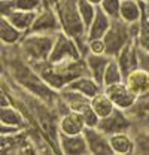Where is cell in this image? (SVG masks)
<instances>
[{
    "mask_svg": "<svg viewBox=\"0 0 149 155\" xmlns=\"http://www.w3.org/2000/svg\"><path fill=\"white\" fill-rule=\"evenodd\" d=\"M9 70H11L14 81L25 93L35 96L37 100H42L48 106L58 104L60 93L55 91L52 87H49L45 82V79L36 72V69L19 55V52L18 60H15V63L9 64Z\"/></svg>",
    "mask_w": 149,
    "mask_h": 155,
    "instance_id": "obj_1",
    "label": "cell"
},
{
    "mask_svg": "<svg viewBox=\"0 0 149 155\" xmlns=\"http://www.w3.org/2000/svg\"><path fill=\"white\" fill-rule=\"evenodd\" d=\"M31 66L36 69L37 73L45 79V82L49 87H52L55 91L63 90L74 78L88 73L85 57L82 60L66 61V63H49L46 60V61L36 63V64H31Z\"/></svg>",
    "mask_w": 149,
    "mask_h": 155,
    "instance_id": "obj_2",
    "label": "cell"
},
{
    "mask_svg": "<svg viewBox=\"0 0 149 155\" xmlns=\"http://www.w3.org/2000/svg\"><path fill=\"white\" fill-rule=\"evenodd\" d=\"M57 14L61 22V30L73 38L79 48L82 49L84 55L88 54V36H87V25L84 24L82 17L78 9V0H58L55 5Z\"/></svg>",
    "mask_w": 149,
    "mask_h": 155,
    "instance_id": "obj_3",
    "label": "cell"
},
{
    "mask_svg": "<svg viewBox=\"0 0 149 155\" xmlns=\"http://www.w3.org/2000/svg\"><path fill=\"white\" fill-rule=\"evenodd\" d=\"M57 33H33L28 31L18 43V52L30 64L46 61L52 51Z\"/></svg>",
    "mask_w": 149,
    "mask_h": 155,
    "instance_id": "obj_4",
    "label": "cell"
},
{
    "mask_svg": "<svg viewBox=\"0 0 149 155\" xmlns=\"http://www.w3.org/2000/svg\"><path fill=\"white\" fill-rule=\"evenodd\" d=\"M137 33H139V22L128 24L121 18L112 19L111 28L103 38L106 43V54L109 57H116L131 39L137 36Z\"/></svg>",
    "mask_w": 149,
    "mask_h": 155,
    "instance_id": "obj_5",
    "label": "cell"
},
{
    "mask_svg": "<svg viewBox=\"0 0 149 155\" xmlns=\"http://www.w3.org/2000/svg\"><path fill=\"white\" fill-rule=\"evenodd\" d=\"M85 57L82 49L79 48L78 42L69 35H66L63 30L55 35V42L52 46V51L49 54V63H66V61H76Z\"/></svg>",
    "mask_w": 149,
    "mask_h": 155,
    "instance_id": "obj_6",
    "label": "cell"
},
{
    "mask_svg": "<svg viewBox=\"0 0 149 155\" xmlns=\"http://www.w3.org/2000/svg\"><path fill=\"white\" fill-rule=\"evenodd\" d=\"M103 91L109 96V98L113 101V104L118 109L125 110V112L131 110L136 106L137 100H139V97L127 87L125 82H118V84H112V85H108V87H103Z\"/></svg>",
    "mask_w": 149,
    "mask_h": 155,
    "instance_id": "obj_7",
    "label": "cell"
},
{
    "mask_svg": "<svg viewBox=\"0 0 149 155\" xmlns=\"http://www.w3.org/2000/svg\"><path fill=\"white\" fill-rule=\"evenodd\" d=\"M33 33H58L61 31V22L58 18L57 9L54 6H43L33 22Z\"/></svg>",
    "mask_w": 149,
    "mask_h": 155,
    "instance_id": "obj_8",
    "label": "cell"
},
{
    "mask_svg": "<svg viewBox=\"0 0 149 155\" xmlns=\"http://www.w3.org/2000/svg\"><path fill=\"white\" fill-rule=\"evenodd\" d=\"M84 136H85L90 154H101V155L113 154L111 142H109V136L106 134L104 131H101L98 127H85Z\"/></svg>",
    "mask_w": 149,
    "mask_h": 155,
    "instance_id": "obj_9",
    "label": "cell"
},
{
    "mask_svg": "<svg viewBox=\"0 0 149 155\" xmlns=\"http://www.w3.org/2000/svg\"><path fill=\"white\" fill-rule=\"evenodd\" d=\"M131 127V121L130 118L127 116L125 110L121 109H115L109 116L101 118L98 122V128L101 131H104L108 136L118 133V131H128V128Z\"/></svg>",
    "mask_w": 149,
    "mask_h": 155,
    "instance_id": "obj_10",
    "label": "cell"
},
{
    "mask_svg": "<svg viewBox=\"0 0 149 155\" xmlns=\"http://www.w3.org/2000/svg\"><path fill=\"white\" fill-rule=\"evenodd\" d=\"M139 55H140V48H139L137 39L133 38L130 42L121 49V52L115 57L118 60L119 66H121V70H122L124 76L128 75L131 70H134V69H137V67L140 66Z\"/></svg>",
    "mask_w": 149,
    "mask_h": 155,
    "instance_id": "obj_11",
    "label": "cell"
},
{
    "mask_svg": "<svg viewBox=\"0 0 149 155\" xmlns=\"http://www.w3.org/2000/svg\"><path fill=\"white\" fill-rule=\"evenodd\" d=\"M124 82L139 98L146 97L149 94V69L139 66L128 75H125Z\"/></svg>",
    "mask_w": 149,
    "mask_h": 155,
    "instance_id": "obj_12",
    "label": "cell"
},
{
    "mask_svg": "<svg viewBox=\"0 0 149 155\" xmlns=\"http://www.w3.org/2000/svg\"><path fill=\"white\" fill-rule=\"evenodd\" d=\"M58 152L64 155H84L88 152L85 136L82 134H60L58 136Z\"/></svg>",
    "mask_w": 149,
    "mask_h": 155,
    "instance_id": "obj_13",
    "label": "cell"
},
{
    "mask_svg": "<svg viewBox=\"0 0 149 155\" xmlns=\"http://www.w3.org/2000/svg\"><path fill=\"white\" fill-rule=\"evenodd\" d=\"M85 127H87V124H85L84 116L81 115L79 112H74V110L64 112L58 119V131H60V134H67V136L82 134Z\"/></svg>",
    "mask_w": 149,
    "mask_h": 155,
    "instance_id": "obj_14",
    "label": "cell"
},
{
    "mask_svg": "<svg viewBox=\"0 0 149 155\" xmlns=\"http://www.w3.org/2000/svg\"><path fill=\"white\" fill-rule=\"evenodd\" d=\"M66 88L78 91V93L84 94L85 97H88V98H93L95 94L103 91V85L100 82H97L90 73H85V75L74 78L72 82H69L66 85Z\"/></svg>",
    "mask_w": 149,
    "mask_h": 155,
    "instance_id": "obj_15",
    "label": "cell"
},
{
    "mask_svg": "<svg viewBox=\"0 0 149 155\" xmlns=\"http://www.w3.org/2000/svg\"><path fill=\"white\" fill-rule=\"evenodd\" d=\"M112 151L116 155H128L134 154L136 151V142L134 137L128 131H118L109 136Z\"/></svg>",
    "mask_w": 149,
    "mask_h": 155,
    "instance_id": "obj_16",
    "label": "cell"
},
{
    "mask_svg": "<svg viewBox=\"0 0 149 155\" xmlns=\"http://www.w3.org/2000/svg\"><path fill=\"white\" fill-rule=\"evenodd\" d=\"M111 24H112V18L98 6L93 22L90 24V27L87 30L88 40L90 39H103L104 35L108 33V30L111 28Z\"/></svg>",
    "mask_w": 149,
    "mask_h": 155,
    "instance_id": "obj_17",
    "label": "cell"
},
{
    "mask_svg": "<svg viewBox=\"0 0 149 155\" xmlns=\"http://www.w3.org/2000/svg\"><path fill=\"white\" fill-rule=\"evenodd\" d=\"M25 36L24 31H21L17 28L11 21L5 17H2L0 21V40H2V46L5 48H11V46H18V43Z\"/></svg>",
    "mask_w": 149,
    "mask_h": 155,
    "instance_id": "obj_18",
    "label": "cell"
},
{
    "mask_svg": "<svg viewBox=\"0 0 149 155\" xmlns=\"http://www.w3.org/2000/svg\"><path fill=\"white\" fill-rule=\"evenodd\" d=\"M5 18H8L17 28H19L24 33H28L33 27V22L37 17L36 11H21V9H14L11 12H8L6 15H2Z\"/></svg>",
    "mask_w": 149,
    "mask_h": 155,
    "instance_id": "obj_19",
    "label": "cell"
},
{
    "mask_svg": "<svg viewBox=\"0 0 149 155\" xmlns=\"http://www.w3.org/2000/svg\"><path fill=\"white\" fill-rule=\"evenodd\" d=\"M119 18L128 24L140 22L143 18V2L139 0H122L121 2V11Z\"/></svg>",
    "mask_w": 149,
    "mask_h": 155,
    "instance_id": "obj_20",
    "label": "cell"
},
{
    "mask_svg": "<svg viewBox=\"0 0 149 155\" xmlns=\"http://www.w3.org/2000/svg\"><path fill=\"white\" fill-rule=\"evenodd\" d=\"M112 57H109L108 54L104 55H97V54H87L85 55V63H87V67H88V73L103 85V73H104V69L109 63V60Z\"/></svg>",
    "mask_w": 149,
    "mask_h": 155,
    "instance_id": "obj_21",
    "label": "cell"
},
{
    "mask_svg": "<svg viewBox=\"0 0 149 155\" xmlns=\"http://www.w3.org/2000/svg\"><path fill=\"white\" fill-rule=\"evenodd\" d=\"M0 122H2V125H12V127H19V128H25V125H27L25 116L19 112L18 107H14L12 104L2 106Z\"/></svg>",
    "mask_w": 149,
    "mask_h": 155,
    "instance_id": "obj_22",
    "label": "cell"
},
{
    "mask_svg": "<svg viewBox=\"0 0 149 155\" xmlns=\"http://www.w3.org/2000/svg\"><path fill=\"white\" fill-rule=\"evenodd\" d=\"M42 8H43V0H2V15H6L14 9L39 12Z\"/></svg>",
    "mask_w": 149,
    "mask_h": 155,
    "instance_id": "obj_23",
    "label": "cell"
},
{
    "mask_svg": "<svg viewBox=\"0 0 149 155\" xmlns=\"http://www.w3.org/2000/svg\"><path fill=\"white\" fill-rule=\"evenodd\" d=\"M91 104H93V109L95 110V114L98 115L100 119L109 116L116 109V106L113 104V101L109 98V96L104 91H100L98 94H95L91 98Z\"/></svg>",
    "mask_w": 149,
    "mask_h": 155,
    "instance_id": "obj_24",
    "label": "cell"
},
{
    "mask_svg": "<svg viewBox=\"0 0 149 155\" xmlns=\"http://www.w3.org/2000/svg\"><path fill=\"white\" fill-rule=\"evenodd\" d=\"M124 73L121 70V66L118 63V60L115 57H112L104 69V73H103V87H108L112 84H118V82H124Z\"/></svg>",
    "mask_w": 149,
    "mask_h": 155,
    "instance_id": "obj_25",
    "label": "cell"
},
{
    "mask_svg": "<svg viewBox=\"0 0 149 155\" xmlns=\"http://www.w3.org/2000/svg\"><path fill=\"white\" fill-rule=\"evenodd\" d=\"M97 8H98V6H95L90 0H78V9H79V14H81V17H82L84 24L87 25V30H88L90 24L93 22L94 17H95Z\"/></svg>",
    "mask_w": 149,
    "mask_h": 155,
    "instance_id": "obj_26",
    "label": "cell"
},
{
    "mask_svg": "<svg viewBox=\"0 0 149 155\" xmlns=\"http://www.w3.org/2000/svg\"><path fill=\"white\" fill-rule=\"evenodd\" d=\"M136 39H137L139 48L149 54V19L146 18L145 14H143V18L139 22V33H137Z\"/></svg>",
    "mask_w": 149,
    "mask_h": 155,
    "instance_id": "obj_27",
    "label": "cell"
},
{
    "mask_svg": "<svg viewBox=\"0 0 149 155\" xmlns=\"http://www.w3.org/2000/svg\"><path fill=\"white\" fill-rule=\"evenodd\" d=\"M121 2H122V0H103V2L100 3V8H101L112 19H116V18H119Z\"/></svg>",
    "mask_w": 149,
    "mask_h": 155,
    "instance_id": "obj_28",
    "label": "cell"
},
{
    "mask_svg": "<svg viewBox=\"0 0 149 155\" xmlns=\"http://www.w3.org/2000/svg\"><path fill=\"white\" fill-rule=\"evenodd\" d=\"M136 142V154H149V134L143 133L134 137Z\"/></svg>",
    "mask_w": 149,
    "mask_h": 155,
    "instance_id": "obj_29",
    "label": "cell"
},
{
    "mask_svg": "<svg viewBox=\"0 0 149 155\" xmlns=\"http://www.w3.org/2000/svg\"><path fill=\"white\" fill-rule=\"evenodd\" d=\"M88 52L97 54V55H104L106 54L104 39H90L88 40Z\"/></svg>",
    "mask_w": 149,
    "mask_h": 155,
    "instance_id": "obj_30",
    "label": "cell"
},
{
    "mask_svg": "<svg viewBox=\"0 0 149 155\" xmlns=\"http://www.w3.org/2000/svg\"><path fill=\"white\" fill-rule=\"evenodd\" d=\"M143 14L146 15V18L149 19V0L146 3H143Z\"/></svg>",
    "mask_w": 149,
    "mask_h": 155,
    "instance_id": "obj_31",
    "label": "cell"
},
{
    "mask_svg": "<svg viewBox=\"0 0 149 155\" xmlns=\"http://www.w3.org/2000/svg\"><path fill=\"white\" fill-rule=\"evenodd\" d=\"M90 2H91V3H94L95 6H100V3H101L103 0H90Z\"/></svg>",
    "mask_w": 149,
    "mask_h": 155,
    "instance_id": "obj_32",
    "label": "cell"
},
{
    "mask_svg": "<svg viewBox=\"0 0 149 155\" xmlns=\"http://www.w3.org/2000/svg\"><path fill=\"white\" fill-rule=\"evenodd\" d=\"M139 2H143V3H146V2H148V0H139Z\"/></svg>",
    "mask_w": 149,
    "mask_h": 155,
    "instance_id": "obj_33",
    "label": "cell"
}]
</instances>
